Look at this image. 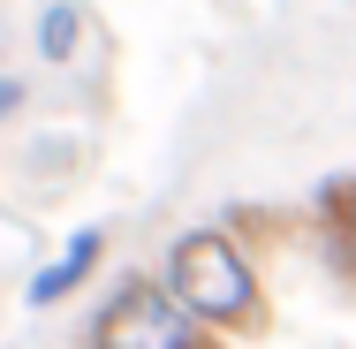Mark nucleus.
<instances>
[{
	"label": "nucleus",
	"instance_id": "obj_1",
	"mask_svg": "<svg viewBox=\"0 0 356 349\" xmlns=\"http://www.w3.org/2000/svg\"><path fill=\"white\" fill-rule=\"evenodd\" d=\"M167 296L205 327V334H258L266 327V288L250 251L227 235V228H190L167 243Z\"/></svg>",
	"mask_w": 356,
	"mask_h": 349
},
{
	"label": "nucleus",
	"instance_id": "obj_4",
	"mask_svg": "<svg viewBox=\"0 0 356 349\" xmlns=\"http://www.w3.org/2000/svg\"><path fill=\"white\" fill-rule=\"evenodd\" d=\"M99 258H106V228H76L69 243H61V258H54V266H38V281H31L23 296H31V304L46 311V304L76 296V288L91 281V266H99Z\"/></svg>",
	"mask_w": 356,
	"mask_h": 349
},
{
	"label": "nucleus",
	"instance_id": "obj_6",
	"mask_svg": "<svg viewBox=\"0 0 356 349\" xmlns=\"http://www.w3.org/2000/svg\"><path fill=\"white\" fill-rule=\"evenodd\" d=\"M15 107H23V84H15V76H0V122H8Z\"/></svg>",
	"mask_w": 356,
	"mask_h": 349
},
{
	"label": "nucleus",
	"instance_id": "obj_3",
	"mask_svg": "<svg viewBox=\"0 0 356 349\" xmlns=\"http://www.w3.org/2000/svg\"><path fill=\"white\" fill-rule=\"evenodd\" d=\"M311 228H318V251H326L334 281H349V288H356V175H334V183L318 190Z\"/></svg>",
	"mask_w": 356,
	"mask_h": 349
},
{
	"label": "nucleus",
	"instance_id": "obj_2",
	"mask_svg": "<svg viewBox=\"0 0 356 349\" xmlns=\"http://www.w3.org/2000/svg\"><path fill=\"white\" fill-rule=\"evenodd\" d=\"M205 342V327L167 296V281H122L106 304H99V319H91V349H197Z\"/></svg>",
	"mask_w": 356,
	"mask_h": 349
},
{
	"label": "nucleus",
	"instance_id": "obj_5",
	"mask_svg": "<svg viewBox=\"0 0 356 349\" xmlns=\"http://www.w3.org/2000/svg\"><path fill=\"white\" fill-rule=\"evenodd\" d=\"M76 46H83V8L76 0H54L38 15V54L46 61H76Z\"/></svg>",
	"mask_w": 356,
	"mask_h": 349
},
{
	"label": "nucleus",
	"instance_id": "obj_7",
	"mask_svg": "<svg viewBox=\"0 0 356 349\" xmlns=\"http://www.w3.org/2000/svg\"><path fill=\"white\" fill-rule=\"evenodd\" d=\"M197 349H227V342H213V334H205V342H197Z\"/></svg>",
	"mask_w": 356,
	"mask_h": 349
}]
</instances>
